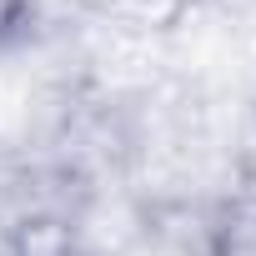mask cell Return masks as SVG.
Segmentation results:
<instances>
[{
    "mask_svg": "<svg viewBox=\"0 0 256 256\" xmlns=\"http://www.w3.org/2000/svg\"><path fill=\"white\" fill-rule=\"evenodd\" d=\"M10 256H86V246L76 241V231L66 221L30 216V221H20V231L10 241Z\"/></svg>",
    "mask_w": 256,
    "mask_h": 256,
    "instance_id": "obj_1",
    "label": "cell"
},
{
    "mask_svg": "<svg viewBox=\"0 0 256 256\" xmlns=\"http://www.w3.org/2000/svg\"><path fill=\"white\" fill-rule=\"evenodd\" d=\"M211 256H256V196L236 201L221 216L216 241H211Z\"/></svg>",
    "mask_w": 256,
    "mask_h": 256,
    "instance_id": "obj_2",
    "label": "cell"
},
{
    "mask_svg": "<svg viewBox=\"0 0 256 256\" xmlns=\"http://www.w3.org/2000/svg\"><path fill=\"white\" fill-rule=\"evenodd\" d=\"M30 20V0H0V46L16 40Z\"/></svg>",
    "mask_w": 256,
    "mask_h": 256,
    "instance_id": "obj_3",
    "label": "cell"
}]
</instances>
